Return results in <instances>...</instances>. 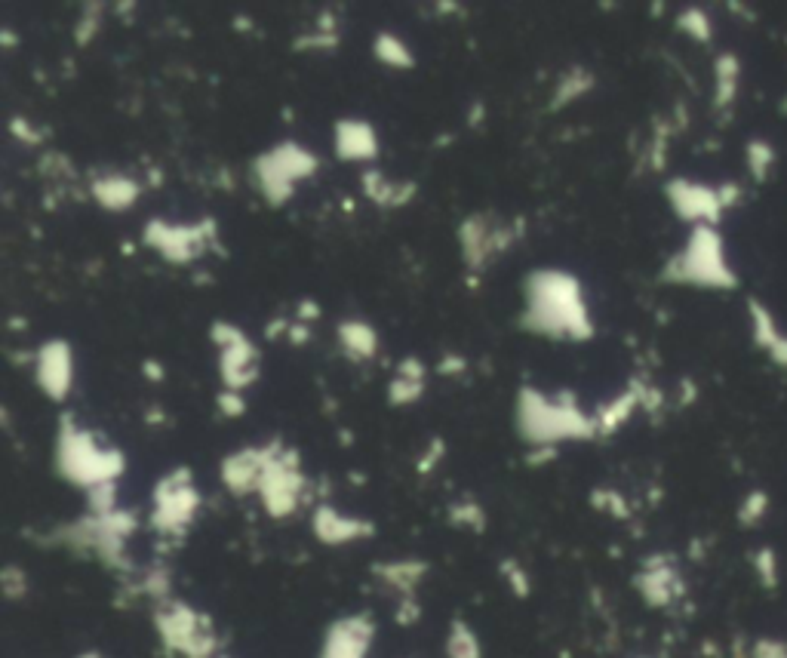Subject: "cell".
I'll return each instance as SVG.
<instances>
[{
  "mask_svg": "<svg viewBox=\"0 0 787 658\" xmlns=\"http://www.w3.org/2000/svg\"><path fill=\"white\" fill-rule=\"evenodd\" d=\"M520 326L532 336L557 342H585L594 336V320L588 314L582 283L575 274L560 268H538L526 277V311Z\"/></svg>",
  "mask_w": 787,
  "mask_h": 658,
  "instance_id": "1",
  "label": "cell"
},
{
  "mask_svg": "<svg viewBox=\"0 0 787 658\" xmlns=\"http://www.w3.org/2000/svg\"><path fill=\"white\" fill-rule=\"evenodd\" d=\"M514 425L520 437L532 446H557L563 440H588L594 437L597 419L582 413L572 391H557L542 394L532 385H523L517 391V409H514Z\"/></svg>",
  "mask_w": 787,
  "mask_h": 658,
  "instance_id": "2",
  "label": "cell"
},
{
  "mask_svg": "<svg viewBox=\"0 0 787 658\" xmlns=\"http://www.w3.org/2000/svg\"><path fill=\"white\" fill-rule=\"evenodd\" d=\"M56 468L68 483L80 489H93L102 483H114L127 471V459H123L120 449L102 446L93 431L77 428L74 416L65 413L56 440Z\"/></svg>",
  "mask_w": 787,
  "mask_h": 658,
  "instance_id": "3",
  "label": "cell"
},
{
  "mask_svg": "<svg viewBox=\"0 0 787 658\" xmlns=\"http://www.w3.org/2000/svg\"><path fill=\"white\" fill-rule=\"evenodd\" d=\"M317 170H320V160L293 139L277 142L271 151L259 154L253 163V176L259 182V191L271 207H283V203L296 194V182L311 179Z\"/></svg>",
  "mask_w": 787,
  "mask_h": 658,
  "instance_id": "4",
  "label": "cell"
},
{
  "mask_svg": "<svg viewBox=\"0 0 787 658\" xmlns=\"http://www.w3.org/2000/svg\"><path fill=\"white\" fill-rule=\"evenodd\" d=\"M154 628H157L163 646H167L170 652L185 655V658H216V655H222L213 622L182 600L170 597L167 603H157Z\"/></svg>",
  "mask_w": 787,
  "mask_h": 658,
  "instance_id": "5",
  "label": "cell"
},
{
  "mask_svg": "<svg viewBox=\"0 0 787 658\" xmlns=\"http://www.w3.org/2000/svg\"><path fill=\"white\" fill-rule=\"evenodd\" d=\"M200 511V492L194 486L191 468H176L167 477H160L154 486V511L151 526L167 539H179L188 532Z\"/></svg>",
  "mask_w": 787,
  "mask_h": 658,
  "instance_id": "6",
  "label": "cell"
},
{
  "mask_svg": "<svg viewBox=\"0 0 787 658\" xmlns=\"http://www.w3.org/2000/svg\"><path fill=\"white\" fill-rule=\"evenodd\" d=\"M299 465H302V459H299L296 449H280V456L265 471V480L259 486V496H262L265 511L274 520H283L289 514H296L302 499H305L308 480H305Z\"/></svg>",
  "mask_w": 787,
  "mask_h": 658,
  "instance_id": "7",
  "label": "cell"
},
{
  "mask_svg": "<svg viewBox=\"0 0 787 658\" xmlns=\"http://www.w3.org/2000/svg\"><path fill=\"white\" fill-rule=\"evenodd\" d=\"M520 228L517 222L511 228H502L489 222V216L477 213V216H468L462 225H459V243H462V256H465V265L468 271H483L495 256L505 253L514 240H520Z\"/></svg>",
  "mask_w": 787,
  "mask_h": 658,
  "instance_id": "8",
  "label": "cell"
},
{
  "mask_svg": "<svg viewBox=\"0 0 787 658\" xmlns=\"http://www.w3.org/2000/svg\"><path fill=\"white\" fill-rule=\"evenodd\" d=\"M280 449H283V443L274 440L265 446H246V449L231 452V456L222 459V468H219L222 483L234 492V496H250V492H259L265 471L280 456Z\"/></svg>",
  "mask_w": 787,
  "mask_h": 658,
  "instance_id": "9",
  "label": "cell"
},
{
  "mask_svg": "<svg viewBox=\"0 0 787 658\" xmlns=\"http://www.w3.org/2000/svg\"><path fill=\"white\" fill-rule=\"evenodd\" d=\"M142 240L151 246V250H157L167 262H173V265L194 262L206 250V243H210V237H206L200 222L197 225H170L163 219H151L145 225Z\"/></svg>",
  "mask_w": 787,
  "mask_h": 658,
  "instance_id": "10",
  "label": "cell"
},
{
  "mask_svg": "<svg viewBox=\"0 0 787 658\" xmlns=\"http://www.w3.org/2000/svg\"><path fill=\"white\" fill-rule=\"evenodd\" d=\"M34 379L50 400L62 403L74 385V351L65 339H50L34 351Z\"/></svg>",
  "mask_w": 787,
  "mask_h": 658,
  "instance_id": "11",
  "label": "cell"
},
{
  "mask_svg": "<svg viewBox=\"0 0 787 658\" xmlns=\"http://www.w3.org/2000/svg\"><path fill=\"white\" fill-rule=\"evenodd\" d=\"M372 637H376V622L366 612L345 615L326 628L320 658H366L372 649Z\"/></svg>",
  "mask_w": 787,
  "mask_h": 658,
  "instance_id": "12",
  "label": "cell"
},
{
  "mask_svg": "<svg viewBox=\"0 0 787 658\" xmlns=\"http://www.w3.org/2000/svg\"><path fill=\"white\" fill-rule=\"evenodd\" d=\"M311 529L323 545H351V542L366 539L376 532V526H372L369 520L348 517L333 505H317L314 517H311Z\"/></svg>",
  "mask_w": 787,
  "mask_h": 658,
  "instance_id": "13",
  "label": "cell"
},
{
  "mask_svg": "<svg viewBox=\"0 0 787 658\" xmlns=\"http://www.w3.org/2000/svg\"><path fill=\"white\" fill-rule=\"evenodd\" d=\"M219 376L228 391H246L259 379V351L250 339H237L234 345L222 348Z\"/></svg>",
  "mask_w": 787,
  "mask_h": 658,
  "instance_id": "14",
  "label": "cell"
},
{
  "mask_svg": "<svg viewBox=\"0 0 787 658\" xmlns=\"http://www.w3.org/2000/svg\"><path fill=\"white\" fill-rule=\"evenodd\" d=\"M336 157L339 160H351V163H363V160H376L379 157V136L376 127L366 120L357 117H345L336 123Z\"/></svg>",
  "mask_w": 787,
  "mask_h": 658,
  "instance_id": "15",
  "label": "cell"
},
{
  "mask_svg": "<svg viewBox=\"0 0 787 658\" xmlns=\"http://www.w3.org/2000/svg\"><path fill=\"white\" fill-rule=\"evenodd\" d=\"M90 194L96 197L99 207H105L108 213H123V210H130L133 203L139 200V194H142V185H139L133 176H123V173H108V176H99V179H93V185H90Z\"/></svg>",
  "mask_w": 787,
  "mask_h": 658,
  "instance_id": "16",
  "label": "cell"
},
{
  "mask_svg": "<svg viewBox=\"0 0 787 658\" xmlns=\"http://www.w3.org/2000/svg\"><path fill=\"white\" fill-rule=\"evenodd\" d=\"M372 572H376V579H382L397 594L412 597V591H416L425 579L428 563H422V560H388V563H376Z\"/></svg>",
  "mask_w": 787,
  "mask_h": 658,
  "instance_id": "17",
  "label": "cell"
},
{
  "mask_svg": "<svg viewBox=\"0 0 787 658\" xmlns=\"http://www.w3.org/2000/svg\"><path fill=\"white\" fill-rule=\"evenodd\" d=\"M416 185L412 182H388L379 170H369L363 173V194L379 203V207H388V210H397V207H406V203L416 197Z\"/></svg>",
  "mask_w": 787,
  "mask_h": 658,
  "instance_id": "18",
  "label": "cell"
},
{
  "mask_svg": "<svg viewBox=\"0 0 787 658\" xmlns=\"http://www.w3.org/2000/svg\"><path fill=\"white\" fill-rule=\"evenodd\" d=\"M339 342L351 354V360H369L379 354V333L366 320H345L339 323Z\"/></svg>",
  "mask_w": 787,
  "mask_h": 658,
  "instance_id": "19",
  "label": "cell"
},
{
  "mask_svg": "<svg viewBox=\"0 0 787 658\" xmlns=\"http://www.w3.org/2000/svg\"><path fill=\"white\" fill-rule=\"evenodd\" d=\"M372 53H376V59L382 65L397 68V71H409L412 65H416V56H412V50L403 44V37H397L391 31L376 34V40H372Z\"/></svg>",
  "mask_w": 787,
  "mask_h": 658,
  "instance_id": "20",
  "label": "cell"
},
{
  "mask_svg": "<svg viewBox=\"0 0 787 658\" xmlns=\"http://www.w3.org/2000/svg\"><path fill=\"white\" fill-rule=\"evenodd\" d=\"M591 87H594V74H588L582 65L569 68V74H563V77H560V84H557V90H554L551 111H557V108H563V105L575 102L578 96H585Z\"/></svg>",
  "mask_w": 787,
  "mask_h": 658,
  "instance_id": "21",
  "label": "cell"
},
{
  "mask_svg": "<svg viewBox=\"0 0 787 658\" xmlns=\"http://www.w3.org/2000/svg\"><path fill=\"white\" fill-rule=\"evenodd\" d=\"M446 658H483V646L471 625L455 619L446 634Z\"/></svg>",
  "mask_w": 787,
  "mask_h": 658,
  "instance_id": "22",
  "label": "cell"
},
{
  "mask_svg": "<svg viewBox=\"0 0 787 658\" xmlns=\"http://www.w3.org/2000/svg\"><path fill=\"white\" fill-rule=\"evenodd\" d=\"M170 588H173V575L167 566H151L145 575H142V582L136 585V594H148L154 597L157 603H167L170 600Z\"/></svg>",
  "mask_w": 787,
  "mask_h": 658,
  "instance_id": "23",
  "label": "cell"
},
{
  "mask_svg": "<svg viewBox=\"0 0 787 658\" xmlns=\"http://www.w3.org/2000/svg\"><path fill=\"white\" fill-rule=\"evenodd\" d=\"M449 523L471 529V532H483L486 529V511L474 499H462V502L449 505Z\"/></svg>",
  "mask_w": 787,
  "mask_h": 658,
  "instance_id": "24",
  "label": "cell"
},
{
  "mask_svg": "<svg viewBox=\"0 0 787 658\" xmlns=\"http://www.w3.org/2000/svg\"><path fill=\"white\" fill-rule=\"evenodd\" d=\"M87 505H90V514H96V517H108V514L120 511V505H117V480L87 489Z\"/></svg>",
  "mask_w": 787,
  "mask_h": 658,
  "instance_id": "25",
  "label": "cell"
},
{
  "mask_svg": "<svg viewBox=\"0 0 787 658\" xmlns=\"http://www.w3.org/2000/svg\"><path fill=\"white\" fill-rule=\"evenodd\" d=\"M422 394H425V382H412V379L394 376L391 385H388V403L391 406H409V403H416Z\"/></svg>",
  "mask_w": 787,
  "mask_h": 658,
  "instance_id": "26",
  "label": "cell"
},
{
  "mask_svg": "<svg viewBox=\"0 0 787 658\" xmlns=\"http://www.w3.org/2000/svg\"><path fill=\"white\" fill-rule=\"evenodd\" d=\"M631 403H634V397L628 394V397H621L618 403H612V406H606V409H600V416H597V428L603 431V434H612L621 422L628 419V413H631Z\"/></svg>",
  "mask_w": 787,
  "mask_h": 658,
  "instance_id": "27",
  "label": "cell"
},
{
  "mask_svg": "<svg viewBox=\"0 0 787 658\" xmlns=\"http://www.w3.org/2000/svg\"><path fill=\"white\" fill-rule=\"evenodd\" d=\"M0 585H4L7 600H19L28 594V575L19 566H7L4 572H0Z\"/></svg>",
  "mask_w": 787,
  "mask_h": 658,
  "instance_id": "28",
  "label": "cell"
},
{
  "mask_svg": "<svg viewBox=\"0 0 787 658\" xmlns=\"http://www.w3.org/2000/svg\"><path fill=\"white\" fill-rule=\"evenodd\" d=\"M336 47H339V34H323V31H317V34H302V37L293 40V50H299V53H308V50H336Z\"/></svg>",
  "mask_w": 787,
  "mask_h": 658,
  "instance_id": "29",
  "label": "cell"
},
{
  "mask_svg": "<svg viewBox=\"0 0 787 658\" xmlns=\"http://www.w3.org/2000/svg\"><path fill=\"white\" fill-rule=\"evenodd\" d=\"M99 25H102V7H93V13H84V16H80L77 25H74L77 44H80V47H87L90 40L99 34Z\"/></svg>",
  "mask_w": 787,
  "mask_h": 658,
  "instance_id": "30",
  "label": "cell"
},
{
  "mask_svg": "<svg viewBox=\"0 0 787 658\" xmlns=\"http://www.w3.org/2000/svg\"><path fill=\"white\" fill-rule=\"evenodd\" d=\"M216 403H219V413L228 416V419H240V416L246 413V397H243V391H228V388H222V394L216 397Z\"/></svg>",
  "mask_w": 787,
  "mask_h": 658,
  "instance_id": "31",
  "label": "cell"
},
{
  "mask_svg": "<svg viewBox=\"0 0 787 658\" xmlns=\"http://www.w3.org/2000/svg\"><path fill=\"white\" fill-rule=\"evenodd\" d=\"M502 572H505V579H508V585H511V591L517 594V597H529V575L523 572V566L520 563H514V560H505L502 563Z\"/></svg>",
  "mask_w": 787,
  "mask_h": 658,
  "instance_id": "32",
  "label": "cell"
},
{
  "mask_svg": "<svg viewBox=\"0 0 787 658\" xmlns=\"http://www.w3.org/2000/svg\"><path fill=\"white\" fill-rule=\"evenodd\" d=\"M10 130H13V136H16L19 142H25V145H40V142H44V136H40V133L31 127V120H25L22 114H16V117L10 120Z\"/></svg>",
  "mask_w": 787,
  "mask_h": 658,
  "instance_id": "33",
  "label": "cell"
},
{
  "mask_svg": "<svg viewBox=\"0 0 787 658\" xmlns=\"http://www.w3.org/2000/svg\"><path fill=\"white\" fill-rule=\"evenodd\" d=\"M443 452H446V443H443V437H434L431 440V446L425 449V456L419 459V474H431L434 468H437V462L443 459Z\"/></svg>",
  "mask_w": 787,
  "mask_h": 658,
  "instance_id": "34",
  "label": "cell"
},
{
  "mask_svg": "<svg viewBox=\"0 0 787 658\" xmlns=\"http://www.w3.org/2000/svg\"><path fill=\"white\" fill-rule=\"evenodd\" d=\"M394 373L400 376V379H412V382H425V363L419 360V357H403L400 363H397V369Z\"/></svg>",
  "mask_w": 787,
  "mask_h": 658,
  "instance_id": "35",
  "label": "cell"
},
{
  "mask_svg": "<svg viewBox=\"0 0 787 658\" xmlns=\"http://www.w3.org/2000/svg\"><path fill=\"white\" fill-rule=\"evenodd\" d=\"M397 625H412V622H419L422 619V606L412 600V597H403L400 603H397Z\"/></svg>",
  "mask_w": 787,
  "mask_h": 658,
  "instance_id": "36",
  "label": "cell"
},
{
  "mask_svg": "<svg viewBox=\"0 0 787 658\" xmlns=\"http://www.w3.org/2000/svg\"><path fill=\"white\" fill-rule=\"evenodd\" d=\"M465 369H468V360L459 357V354H446V357L437 363V373H440V376H459V373H465Z\"/></svg>",
  "mask_w": 787,
  "mask_h": 658,
  "instance_id": "37",
  "label": "cell"
},
{
  "mask_svg": "<svg viewBox=\"0 0 787 658\" xmlns=\"http://www.w3.org/2000/svg\"><path fill=\"white\" fill-rule=\"evenodd\" d=\"M296 320L311 326L314 320H320V305H317L314 299H305V302H299V308H296Z\"/></svg>",
  "mask_w": 787,
  "mask_h": 658,
  "instance_id": "38",
  "label": "cell"
},
{
  "mask_svg": "<svg viewBox=\"0 0 787 658\" xmlns=\"http://www.w3.org/2000/svg\"><path fill=\"white\" fill-rule=\"evenodd\" d=\"M289 329H293V323H289L286 317H274V320L265 326V336H268V339H280V336H289Z\"/></svg>",
  "mask_w": 787,
  "mask_h": 658,
  "instance_id": "39",
  "label": "cell"
},
{
  "mask_svg": "<svg viewBox=\"0 0 787 658\" xmlns=\"http://www.w3.org/2000/svg\"><path fill=\"white\" fill-rule=\"evenodd\" d=\"M554 459H557V446H538L526 462H529V465H548V462H554Z\"/></svg>",
  "mask_w": 787,
  "mask_h": 658,
  "instance_id": "40",
  "label": "cell"
},
{
  "mask_svg": "<svg viewBox=\"0 0 787 658\" xmlns=\"http://www.w3.org/2000/svg\"><path fill=\"white\" fill-rule=\"evenodd\" d=\"M289 342H293V345H308L311 342V326L296 320L293 329H289Z\"/></svg>",
  "mask_w": 787,
  "mask_h": 658,
  "instance_id": "41",
  "label": "cell"
},
{
  "mask_svg": "<svg viewBox=\"0 0 787 658\" xmlns=\"http://www.w3.org/2000/svg\"><path fill=\"white\" fill-rule=\"evenodd\" d=\"M483 120H486L483 102H474V105H471V114H468V127H471V130H477V127H480V123H483Z\"/></svg>",
  "mask_w": 787,
  "mask_h": 658,
  "instance_id": "42",
  "label": "cell"
},
{
  "mask_svg": "<svg viewBox=\"0 0 787 658\" xmlns=\"http://www.w3.org/2000/svg\"><path fill=\"white\" fill-rule=\"evenodd\" d=\"M142 373L151 376L154 382H160V379H163V366H160L157 360H145V363H142Z\"/></svg>",
  "mask_w": 787,
  "mask_h": 658,
  "instance_id": "43",
  "label": "cell"
},
{
  "mask_svg": "<svg viewBox=\"0 0 787 658\" xmlns=\"http://www.w3.org/2000/svg\"><path fill=\"white\" fill-rule=\"evenodd\" d=\"M0 44H4V47H16V34H13V31L7 28L4 34H0Z\"/></svg>",
  "mask_w": 787,
  "mask_h": 658,
  "instance_id": "44",
  "label": "cell"
},
{
  "mask_svg": "<svg viewBox=\"0 0 787 658\" xmlns=\"http://www.w3.org/2000/svg\"><path fill=\"white\" fill-rule=\"evenodd\" d=\"M77 658H105L102 652H84V655H77Z\"/></svg>",
  "mask_w": 787,
  "mask_h": 658,
  "instance_id": "45",
  "label": "cell"
},
{
  "mask_svg": "<svg viewBox=\"0 0 787 658\" xmlns=\"http://www.w3.org/2000/svg\"><path fill=\"white\" fill-rule=\"evenodd\" d=\"M339 440H342V443H351L354 437H351V431H342V434H339Z\"/></svg>",
  "mask_w": 787,
  "mask_h": 658,
  "instance_id": "46",
  "label": "cell"
},
{
  "mask_svg": "<svg viewBox=\"0 0 787 658\" xmlns=\"http://www.w3.org/2000/svg\"><path fill=\"white\" fill-rule=\"evenodd\" d=\"M216 658H231V655H225V652H222V655H216Z\"/></svg>",
  "mask_w": 787,
  "mask_h": 658,
  "instance_id": "47",
  "label": "cell"
}]
</instances>
